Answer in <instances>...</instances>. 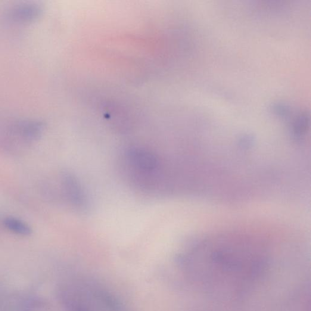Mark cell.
Here are the masks:
<instances>
[{"label": "cell", "instance_id": "cell-4", "mask_svg": "<svg viewBox=\"0 0 311 311\" xmlns=\"http://www.w3.org/2000/svg\"><path fill=\"white\" fill-rule=\"evenodd\" d=\"M39 10V9L36 6H20L12 11V16L16 20H30L38 15Z\"/></svg>", "mask_w": 311, "mask_h": 311}, {"label": "cell", "instance_id": "cell-7", "mask_svg": "<svg viewBox=\"0 0 311 311\" xmlns=\"http://www.w3.org/2000/svg\"><path fill=\"white\" fill-rule=\"evenodd\" d=\"M77 311H83V310H80V309H78Z\"/></svg>", "mask_w": 311, "mask_h": 311}, {"label": "cell", "instance_id": "cell-1", "mask_svg": "<svg viewBox=\"0 0 311 311\" xmlns=\"http://www.w3.org/2000/svg\"><path fill=\"white\" fill-rule=\"evenodd\" d=\"M60 190L63 197L74 207H85L86 196L79 182L71 174L64 172L60 176Z\"/></svg>", "mask_w": 311, "mask_h": 311}, {"label": "cell", "instance_id": "cell-2", "mask_svg": "<svg viewBox=\"0 0 311 311\" xmlns=\"http://www.w3.org/2000/svg\"><path fill=\"white\" fill-rule=\"evenodd\" d=\"M43 130L42 123L27 122L17 127V133L20 138L26 143L36 141L41 136Z\"/></svg>", "mask_w": 311, "mask_h": 311}, {"label": "cell", "instance_id": "cell-5", "mask_svg": "<svg viewBox=\"0 0 311 311\" xmlns=\"http://www.w3.org/2000/svg\"><path fill=\"white\" fill-rule=\"evenodd\" d=\"M309 117L306 113L300 114L295 120L293 125V132L296 137H300L305 132L308 126Z\"/></svg>", "mask_w": 311, "mask_h": 311}, {"label": "cell", "instance_id": "cell-6", "mask_svg": "<svg viewBox=\"0 0 311 311\" xmlns=\"http://www.w3.org/2000/svg\"><path fill=\"white\" fill-rule=\"evenodd\" d=\"M273 113L279 116L286 117L291 113V108L287 105L283 103H276L272 107Z\"/></svg>", "mask_w": 311, "mask_h": 311}, {"label": "cell", "instance_id": "cell-3", "mask_svg": "<svg viewBox=\"0 0 311 311\" xmlns=\"http://www.w3.org/2000/svg\"><path fill=\"white\" fill-rule=\"evenodd\" d=\"M3 225L8 231L15 235L27 236L30 235L33 232V230L29 225L17 217H5L3 220Z\"/></svg>", "mask_w": 311, "mask_h": 311}]
</instances>
